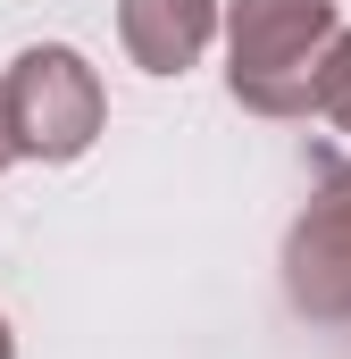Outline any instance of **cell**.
I'll return each mask as SVG.
<instances>
[{
  "label": "cell",
  "instance_id": "cell-2",
  "mask_svg": "<svg viewBox=\"0 0 351 359\" xmlns=\"http://www.w3.org/2000/svg\"><path fill=\"white\" fill-rule=\"evenodd\" d=\"M8 126H17V151L42 159V168H67L84 159L109 126V92H100V67H92L76 42H34L8 59Z\"/></svg>",
  "mask_w": 351,
  "mask_h": 359
},
{
  "label": "cell",
  "instance_id": "cell-4",
  "mask_svg": "<svg viewBox=\"0 0 351 359\" xmlns=\"http://www.w3.org/2000/svg\"><path fill=\"white\" fill-rule=\"evenodd\" d=\"M226 34V0H117V42L143 76H184Z\"/></svg>",
  "mask_w": 351,
  "mask_h": 359
},
{
  "label": "cell",
  "instance_id": "cell-7",
  "mask_svg": "<svg viewBox=\"0 0 351 359\" xmlns=\"http://www.w3.org/2000/svg\"><path fill=\"white\" fill-rule=\"evenodd\" d=\"M0 359H17V334H8V318H0Z\"/></svg>",
  "mask_w": 351,
  "mask_h": 359
},
{
  "label": "cell",
  "instance_id": "cell-5",
  "mask_svg": "<svg viewBox=\"0 0 351 359\" xmlns=\"http://www.w3.org/2000/svg\"><path fill=\"white\" fill-rule=\"evenodd\" d=\"M318 117L351 134V25L335 34V50H326V67H318Z\"/></svg>",
  "mask_w": 351,
  "mask_h": 359
},
{
  "label": "cell",
  "instance_id": "cell-6",
  "mask_svg": "<svg viewBox=\"0 0 351 359\" xmlns=\"http://www.w3.org/2000/svg\"><path fill=\"white\" fill-rule=\"evenodd\" d=\"M25 151H17V126H8V84H0V168H17Z\"/></svg>",
  "mask_w": 351,
  "mask_h": 359
},
{
  "label": "cell",
  "instance_id": "cell-1",
  "mask_svg": "<svg viewBox=\"0 0 351 359\" xmlns=\"http://www.w3.org/2000/svg\"><path fill=\"white\" fill-rule=\"evenodd\" d=\"M335 34V0H226V92L251 117H318Z\"/></svg>",
  "mask_w": 351,
  "mask_h": 359
},
{
  "label": "cell",
  "instance_id": "cell-3",
  "mask_svg": "<svg viewBox=\"0 0 351 359\" xmlns=\"http://www.w3.org/2000/svg\"><path fill=\"white\" fill-rule=\"evenodd\" d=\"M284 301L310 326H351V168H326L301 217L284 226Z\"/></svg>",
  "mask_w": 351,
  "mask_h": 359
}]
</instances>
